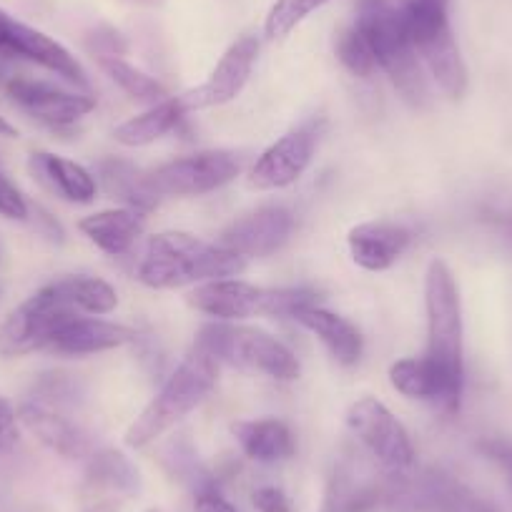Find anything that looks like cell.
I'll list each match as a JSON object with an SVG mask.
<instances>
[{
  "mask_svg": "<svg viewBox=\"0 0 512 512\" xmlns=\"http://www.w3.org/2000/svg\"><path fill=\"white\" fill-rule=\"evenodd\" d=\"M246 269V259L189 231H161L144 246L136 279L149 289H181L234 279Z\"/></svg>",
  "mask_w": 512,
  "mask_h": 512,
  "instance_id": "1",
  "label": "cell"
},
{
  "mask_svg": "<svg viewBox=\"0 0 512 512\" xmlns=\"http://www.w3.org/2000/svg\"><path fill=\"white\" fill-rule=\"evenodd\" d=\"M354 23L367 38L377 68L387 73L402 101L415 111H425L430 106V86L400 8L392 6L390 0H359Z\"/></svg>",
  "mask_w": 512,
  "mask_h": 512,
  "instance_id": "2",
  "label": "cell"
},
{
  "mask_svg": "<svg viewBox=\"0 0 512 512\" xmlns=\"http://www.w3.org/2000/svg\"><path fill=\"white\" fill-rule=\"evenodd\" d=\"M216 379H219V362L194 344L179 362V367L166 377L154 400L128 425L126 435H123L126 445L141 450L174 430L186 415H191L211 395Z\"/></svg>",
  "mask_w": 512,
  "mask_h": 512,
  "instance_id": "3",
  "label": "cell"
},
{
  "mask_svg": "<svg viewBox=\"0 0 512 512\" xmlns=\"http://www.w3.org/2000/svg\"><path fill=\"white\" fill-rule=\"evenodd\" d=\"M450 3L452 0H402L397 8L405 18L422 66L430 71L447 98L460 101L470 86V76L452 31Z\"/></svg>",
  "mask_w": 512,
  "mask_h": 512,
  "instance_id": "4",
  "label": "cell"
},
{
  "mask_svg": "<svg viewBox=\"0 0 512 512\" xmlns=\"http://www.w3.org/2000/svg\"><path fill=\"white\" fill-rule=\"evenodd\" d=\"M194 344L219 364L241 369V372L264 374L277 382H294L302 374L297 354L264 329L246 327L239 322H209L196 332Z\"/></svg>",
  "mask_w": 512,
  "mask_h": 512,
  "instance_id": "5",
  "label": "cell"
},
{
  "mask_svg": "<svg viewBox=\"0 0 512 512\" xmlns=\"http://www.w3.org/2000/svg\"><path fill=\"white\" fill-rule=\"evenodd\" d=\"M427 349L425 357L457 387H465V324L457 279L445 259H432L425 272Z\"/></svg>",
  "mask_w": 512,
  "mask_h": 512,
  "instance_id": "6",
  "label": "cell"
},
{
  "mask_svg": "<svg viewBox=\"0 0 512 512\" xmlns=\"http://www.w3.org/2000/svg\"><path fill=\"white\" fill-rule=\"evenodd\" d=\"M319 302L312 287H259L241 279H219L199 284L189 294L196 312L214 317L216 322H241L251 317H289Z\"/></svg>",
  "mask_w": 512,
  "mask_h": 512,
  "instance_id": "7",
  "label": "cell"
},
{
  "mask_svg": "<svg viewBox=\"0 0 512 512\" xmlns=\"http://www.w3.org/2000/svg\"><path fill=\"white\" fill-rule=\"evenodd\" d=\"M377 512H497L460 480L442 472L390 475L379 485Z\"/></svg>",
  "mask_w": 512,
  "mask_h": 512,
  "instance_id": "8",
  "label": "cell"
},
{
  "mask_svg": "<svg viewBox=\"0 0 512 512\" xmlns=\"http://www.w3.org/2000/svg\"><path fill=\"white\" fill-rule=\"evenodd\" d=\"M73 312L56 292L51 284L38 289L36 294L18 304L6 322L0 324V357H26L33 352H48L56 334L66 327Z\"/></svg>",
  "mask_w": 512,
  "mask_h": 512,
  "instance_id": "9",
  "label": "cell"
},
{
  "mask_svg": "<svg viewBox=\"0 0 512 512\" xmlns=\"http://www.w3.org/2000/svg\"><path fill=\"white\" fill-rule=\"evenodd\" d=\"M347 427L390 475L412 472L417 452L410 432L377 397H359L352 402L347 410Z\"/></svg>",
  "mask_w": 512,
  "mask_h": 512,
  "instance_id": "10",
  "label": "cell"
},
{
  "mask_svg": "<svg viewBox=\"0 0 512 512\" xmlns=\"http://www.w3.org/2000/svg\"><path fill=\"white\" fill-rule=\"evenodd\" d=\"M241 174V159L231 151H199L181 156L146 174L151 194L164 196H204L231 184Z\"/></svg>",
  "mask_w": 512,
  "mask_h": 512,
  "instance_id": "11",
  "label": "cell"
},
{
  "mask_svg": "<svg viewBox=\"0 0 512 512\" xmlns=\"http://www.w3.org/2000/svg\"><path fill=\"white\" fill-rule=\"evenodd\" d=\"M0 58L3 61H28L46 71L56 73L63 81L88 91V73L76 56L56 38L46 36L28 23L16 21L6 11H0Z\"/></svg>",
  "mask_w": 512,
  "mask_h": 512,
  "instance_id": "12",
  "label": "cell"
},
{
  "mask_svg": "<svg viewBox=\"0 0 512 512\" xmlns=\"http://www.w3.org/2000/svg\"><path fill=\"white\" fill-rule=\"evenodd\" d=\"M317 139V121H307L287 131L272 146H267L249 169V176H246L251 189L277 191L297 184L304 176V171L309 169V164H312L314 151H317Z\"/></svg>",
  "mask_w": 512,
  "mask_h": 512,
  "instance_id": "13",
  "label": "cell"
},
{
  "mask_svg": "<svg viewBox=\"0 0 512 512\" xmlns=\"http://www.w3.org/2000/svg\"><path fill=\"white\" fill-rule=\"evenodd\" d=\"M3 91L23 113L51 128L73 126L96 108V98L88 93L63 91L56 83L33 81V78L13 76Z\"/></svg>",
  "mask_w": 512,
  "mask_h": 512,
  "instance_id": "14",
  "label": "cell"
},
{
  "mask_svg": "<svg viewBox=\"0 0 512 512\" xmlns=\"http://www.w3.org/2000/svg\"><path fill=\"white\" fill-rule=\"evenodd\" d=\"M294 229L292 211L284 206H262V209L251 211V214L241 216V219L231 221L224 231H221L216 244L224 249L234 251L241 259H264L272 256L274 251L282 249L289 241Z\"/></svg>",
  "mask_w": 512,
  "mask_h": 512,
  "instance_id": "15",
  "label": "cell"
},
{
  "mask_svg": "<svg viewBox=\"0 0 512 512\" xmlns=\"http://www.w3.org/2000/svg\"><path fill=\"white\" fill-rule=\"evenodd\" d=\"M256 58H259V41H256L254 36L236 38V41L226 48L221 61L216 63L211 76L206 78L201 86L181 93L186 106H189V111L224 106V103L234 101V98L244 91L246 83H249L251 71H254L256 66Z\"/></svg>",
  "mask_w": 512,
  "mask_h": 512,
  "instance_id": "16",
  "label": "cell"
},
{
  "mask_svg": "<svg viewBox=\"0 0 512 512\" xmlns=\"http://www.w3.org/2000/svg\"><path fill=\"white\" fill-rule=\"evenodd\" d=\"M18 420L43 447L66 460H88L96 450L91 432L71 420L63 410H53V407L26 397L18 407Z\"/></svg>",
  "mask_w": 512,
  "mask_h": 512,
  "instance_id": "17",
  "label": "cell"
},
{
  "mask_svg": "<svg viewBox=\"0 0 512 512\" xmlns=\"http://www.w3.org/2000/svg\"><path fill=\"white\" fill-rule=\"evenodd\" d=\"M390 384L400 395L410 397V400L430 402L432 407L447 412V415L460 410L462 392H465V387H457L455 382H450L425 354L397 359L390 367Z\"/></svg>",
  "mask_w": 512,
  "mask_h": 512,
  "instance_id": "18",
  "label": "cell"
},
{
  "mask_svg": "<svg viewBox=\"0 0 512 512\" xmlns=\"http://www.w3.org/2000/svg\"><path fill=\"white\" fill-rule=\"evenodd\" d=\"M410 241L412 231L395 221H364L347 234L352 262L364 272H387L395 267Z\"/></svg>",
  "mask_w": 512,
  "mask_h": 512,
  "instance_id": "19",
  "label": "cell"
},
{
  "mask_svg": "<svg viewBox=\"0 0 512 512\" xmlns=\"http://www.w3.org/2000/svg\"><path fill=\"white\" fill-rule=\"evenodd\" d=\"M136 339H139V332L134 327L78 314L56 334L48 352L61 354V357H86V354L108 352V349L123 347V344H134Z\"/></svg>",
  "mask_w": 512,
  "mask_h": 512,
  "instance_id": "20",
  "label": "cell"
},
{
  "mask_svg": "<svg viewBox=\"0 0 512 512\" xmlns=\"http://www.w3.org/2000/svg\"><path fill=\"white\" fill-rule=\"evenodd\" d=\"M33 179L48 191L71 204H91L98 194V181L93 171L66 156H56L51 151H36L28 159Z\"/></svg>",
  "mask_w": 512,
  "mask_h": 512,
  "instance_id": "21",
  "label": "cell"
},
{
  "mask_svg": "<svg viewBox=\"0 0 512 512\" xmlns=\"http://www.w3.org/2000/svg\"><path fill=\"white\" fill-rule=\"evenodd\" d=\"M144 226V211L128 209V206L96 211L78 221L81 234L108 256L128 254L144 234Z\"/></svg>",
  "mask_w": 512,
  "mask_h": 512,
  "instance_id": "22",
  "label": "cell"
},
{
  "mask_svg": "<svg viewBox=\"0 0 512 512\" xmlns=\"http://www.w3.org/2000/svg\"><path fill=\"white\" fill-rule=\"evenodd\" d=\"M231 435L249 460L262 462V465L284 462L297 452V437L292 427L277 417L239 420L231 425Z\"/></svg>",
  "mask_w": 512,
  "mask_h": 512,
  "instance_id": "23",
  "label": "cell"
},
{
  "mask_svg": "<svg viewBox=\"0 0 512 512\" xmlns=\"http://www.w3.org/2000/svg\"><path fill=\"white\" fill-rule=\"evenodd\" d=\"M294 322H299L304 329H309V332L329 349V354H332L339 364H344V367H352V364H357L359 357H362V332H359L349 319L339 317V314L314 304V307H307L302 309V312L294 314Z\"/></svg>",
  "mask_w": 512,
  "mask_h": 512,
  "instance_id": "24",
  "label": "cell"
},
{
  "mask_svg": "<svg viewBox=\"0 0 512 512\" xmlns=\"http://www.w3.org/2000/svg\"><path fill=\"white\" fill-rule=\"evenodd\" d=\"M189 106H186L184 96H169L164 101L154 103V106L146 108L139 116L128 118L121 126H116L113 131V139L121 146L128 149H141V146H151L159 139H164L166 134H171L176 126L186 118Z\"/></svg>",
  "mask_w": 512,
  "mask_h": 512,
  "instance_id": "25",
  "label": "cell"
},
{
  "mask_svg": "<svg viewBox=\"0 0 512 512\" xmlns=\"http://www.w3.org/2000/svg\"><path fill=\"white\" fill-rule=\"evenodd\" d=\"M86 490L131 497L141 490V472L121 450H93L86 465Z\"/></svg>",
  "mask_w": 512,
  "mask_h": 512,
  "instance_id": "26",
  "label": "cell"
},
{
  "mask_svg": "<svg viewBox=\"0 0 512 512\" xmlns=\"http://www.w3.org/2000/svg\"><path fill=\"white\" fill-rule=\"evenodd\" d=\"M96 181L103 186L111 199L123 201L128 209L151 211L156 206V196L151 194L149 184H146V174L136 169L131 161L121 159H106L96 166Z\"/></svg>",
  "mask_w": 512,
  "mask_h": 512,
  "instance_id": "27",
  "label": "cell"
},
{
  "mask_svg": "<svg viewBox=\"0 0 512 512\" xmlns=\"http://www.w3.org/2000/svg\"><path fill=\"white\" fill-rule=\"evenodd\" d=\"M48 284L73 312L86 314V317H103L118 307V292L98 277L78 274V277H61Z\"/></svg>",
  "mask_w": 512,
  "mask_h": 512,
  "instance_id": "28",
  "label": "cell"
},
{
  "mask_svg": "<svg viewBox=\"0 0 512 512\" xmlns=\"http://www.w3.org/2000/svg\"><path fill=\"white\" fill-rule=\"evenodd\" d=\"M98 63H101V68L106 71V76L111 78L128 98H134V101L154 106V103L169 98L166 88L161 86L154 76H149V73H144L141 68H136L134 63L123 61L121 56H101Z\"/></svg>",
  "mask_w": 512,
  "mask_h": 512,
  "instance_id": "29",
  "label": "cell"
},
{
  "mask_svg": "<svg viewBox=\"0 0 512 512\" xmlns=\"http://www.w3.org/2000/svg\"><path fill=\"white\" fill-rule=\"evenodd\" d=\"M83 387L73 374L63 372H48L33 382V390L28 400H36L41 405L53 407V410H71L81 402Z\"/></svg>",
  "mask_w": 512,
  "mask_h": 512,
  "instance_id": "30",
  "label": "cell"
},
{
  "mask_svg": "<svg viewBox=\"0 0 512 512\" xmlns=\"http://www.w3.org/2000/svg\"><path fill=\"white\" fill-rule=\"evenodd\" d=\"M329 0H277L264 21V36L269 41H282L302 21H307L314 11L327 6Z\"/></svg>",
  "mask_w": 512,
  "mask_h": 512,
  "instance_id": "31",
  "label": "cell"
},
{
  "mask_svg": "<svg viewBox=\"0 0 512 512\" xmlns=\"http://www.w3.org/2000/svg\"><path fill=\"white\" fill-rule=\"evenodd\" d=\"M334 51H337L339 63H342L352 76L369 78L377 71V61H374L372 48H369L367 38L359 31L357 23H352V26H347L339 33L337 43H334Z\"/></svg>",
  "mask_w": 512,
  "mask_h": 512,
  "instance_id": "32",
  "label": "cell"
},
{
  "mask_svg": "<svg viewBox=\"0 0 512 512\" xmlns=\"http://www.w3.org/2000/svg\"><path fill=\"white\" fill-rule=\"evenodd\" d=\"M0 216L8 221L31 219V204L23 191L8 179V174H3V169H0Z\"/></svg>",
  "mask_w": 512,
  "mask_h": 512,
  "instance_id": "33",
  "label": "cell"
},
{
  "mask_svg": "<svg viewBox=\"0 0 512 512\" xmlns=\"http://www.w3.org/2000/svg\"><path fill=\"white\" fill-rule=\"evenodd\" d=\"M18 440H21V420H18V410L0 397V455L16 450Z\"/></svg>",
  "mask_w": 512,
  "mask_h": 512,
  "instance_id": "34",
  "label": "cell"
},
{
  "mask_svg": "<svg viewBox=\"0 0 512 512\" xmlns=\"http://www.w3.org/2000/svg\"><path fill=\"white\" fill-rule=\"evenodd\" d=\"M251 502H254V507L259 512H294V505L287 492L274 485H264L259 490H254Z\"/></svg>",
  "mask_w": 512,
  "mask_h": 512,
  "instance_id": "35",
  "label": "cell"
},
{
  "mask_svg": "<svg viewBox=\"0 0 512 512\" xmlns=\"http://www.w3.org/2000/svg\"><path fill=\"white\" fill-rule=\"evenodd\" d=\"M194 512H239L216 485L204 487V490H196L194 497Z\"/></svg>",
  "mask_w": 512,
  "mask_h": 512,
  "instance_id": "36",
  "label": "cell"
},
{
  "mask_svg": "<svg viewBox=\"0 0 512 512\" xmlns=\"http://www.w3.org/2000/svg\"><path fill=\"white\" fill-rule=\"evenodd\" d=\"M31 219H33V224L38 226V231H41V234H46L48 239H58V241L63 239L61 224H58V221L53 219V216L48 214V211H43L41 206H33L31 204Z\"/></svg>",
  "mask_w": 512,
  "mask_h": 512,
  "instance_id": "37",
  "label": "cell"
},
{
  "mask_svg": "<svg viewBox=\"0 0 512 512\" xmlns=\"http://www.w3.org/2000/svg\"><path fill=\"white\" fill-rule=\"evenodd\" d=\"M118 510H121V507H118L116 500H96L93 505H88L86 510L81 512H118Z\"/></svg>",
  "mask_w": 512,
  "mask_h": 512,
  "instance_id": "38",
  "label": "cell"
},
{
  "mask_svg": "<svg viewBox=\"0 0 512 512\" xmlns=\"http://www.w3.org/2000/svg\"><path fill=\"white\" fill-rule=\"evenodd\" d=\"M0 136H6V139H16L18 136V128L6 116H0Z\"/></svg>",
  "mask_w": 512,
  "mask_h": 512,
  "instance_id": "39",
  "label": "cell"
},
{
  "mask_svg": "<svg viewBox=\"0 0 512 512\" xmlns=\"http://www.w3.org/2000/svg\"><path fill=\"white\" fill-rule=\"evenodd\" d=\"M11 78H13L11 66H8V61H3V58H0V88H6Z\"/></svg>",
  "mask_w": 512,
  "mask_h": 512,
  "instance_id": "40",
  "label": "cell"
},
{
  "mask_svg": "<svg viewBox=\"0 0 512 512\" xmlns=\"http://www.w3.org/2000/svg\"><path fill=\"white\" fill-rule=\"evenodd\" d=\"M497 457H500V460L507 465V470H510V480H512V447H507V450H500V452H497Z\"/></svg>",
  "mask_w": 512,
  "mask_h": 512,
  "instance_id": "41",
  "label": "cell"
},
{
  "mask_svg": "<svg viewBox=\"0 0 512 512\" xmlns=\"http://www.w3.org/2000/svg\"><path fill=\"white\" fill-rule=\"evenodd\" d=\"M139 3H141V0H139ZM149 3H154V0H149Z\"/></svg>",
  "mask_w": 512,
  "mask_h": 512,
  "instance_id": "42",
  "label": "cell"
}]
</instances>
